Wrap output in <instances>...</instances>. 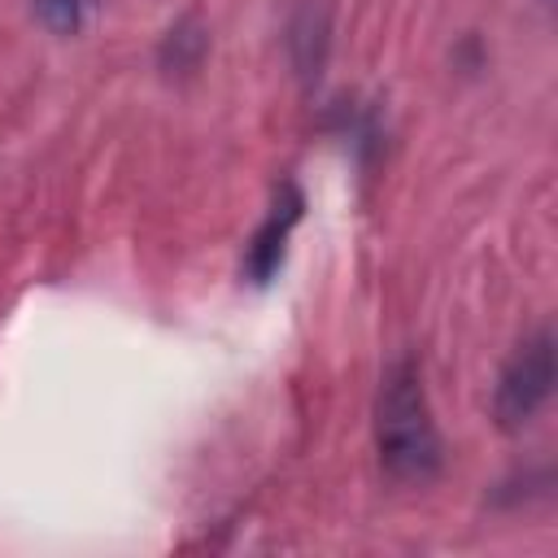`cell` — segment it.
Listing matches in <instances>:
<instances>
[{"mask_svg":"<svg viewBox=\"0 0 558 558\" xmlns=\"http://www.w3.org/2000/svg\"><path fill=\"white\" fill-rule=\"evenodd\" d=\"M375 449L379 466L392 484H432L445 462V445L423 392V375L414 362H392L379 379L375 397Z\"/></svg>","mask_w":558,"mask_h":558,"instance_id":"1","label":"cell"},{"mask_svg":"<svg viewBox=\"0 0 558 558\" xmlns=\"http://www.w3.org/2000/svg\"><path fill=\"white\" fill-rule=\"evenodd\" d=\"M549 392H554V336H549V327H541L506 362V371L497 379L493 414L506 432H519L536 418V410L549 401Z\"/></svg>","mask_w":558,"mask_h":558,"instance_id":"2","label":"cell"},{"mask_svg":"<svg viewBox=\"0 0 558 558\" xmlns=\"http://www.w3.org/2000/svg\"><path fill=\"white\" fill-rule=\"evenodd\" d=\"M296 218H301V192H296L292 183H283L279 196H275L270 218L262 222V231L253 235V244H248V253H244V275H248L253 283H270V279H275V270L283 266L288 231L296 227Z\"/></svg>","mask_w":558,"mask_h":558,"instance_id":"3","label":"cell"},{"mask_svg":"<svg viewBox=\"0 0 558 558\" xmlns=\"http://www.w3.org/2000/svg\"><path fill=\"white\" fill-rule=\"evenodd\" d=\"M35 13H39L52 31H78V22H83V0H35Z\"/></svg>","mask_w":558,"mask_h":558,"instance_id":"4","label":"cell"}]
</instances>
